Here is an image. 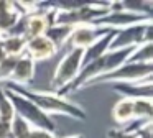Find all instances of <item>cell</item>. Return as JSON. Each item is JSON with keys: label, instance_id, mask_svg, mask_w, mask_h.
Returning <instances> with one entry per match:
<instances>
[{"label": "cell", "instance_id": "10", "mask_svg": "<svg viewBox=\"0 0 153 138\" xmlns=\"http://www.w3.org/2000/svg\"><path fill=\"white\" fill-rule=\"evenodd\" d=\"M56 53H58L56 46H54L45 35L38 36V38H33V39H28L27 41L25 54H27L33 62H40V61L51 59Z\"/></svg>", "mask_w": 153, "mask_h": 138}, {"label": "cell", "instance_id": "2", "mask_svg": "<svg viewBox=\"0 0 153 138\" xmlns=\"http://www.w3.org/2000/svg\"><path fill=\"white\" fill-rule=\"evenodd\" d=\"M132 51H133V48L107 51L105 54H102L100 58L91 61L89 64H84L82 68H81L79 74L76 76V79H74L66 89H63L58 95L66 97L71 92H76V91H79V89H82L84 85L89 81H92V79H97V77H100V76H105V74H109V72H112L114 69H117L119 66H122L123 62H127V59L132 54Z\"/></svg>", "mask_w": 153, "mask_h": 138}, {"label": "cell", "instance_id": "19", "mask_svg": "<svg viewBox=\"0 0 153 138\" xmlns=\"http://www.w3.org/2000/svg\"><path fill=\"white\" fill-rule=\"evenodd\" d=\"M31 131V125L25 122L22 117L15 115L13 120L10 122V135L13 138H28Z\"/></svg>", "mask_w": 153, "mask_h": 138}, {"label": "cell", "instance_id": "24", "mask_svg": "<svg viewBox=\"0 0 153 138\" xmlns=\"http://www.w3.org/2000/svg\"><path fill=\"white\" fill-rule=\"evenodd\" d=\"M5 58H7V54H5V51L2 48H0V62L2 61H5Z\"/></svg>", "mask_w": 153, "mask_h": 138}, {"label": "cell", "instance_id": "5", "mask_svg": "<svg viewBox=\"0 0 153 138\" xmlns=\"http://www.w3.org/2000/svg\"><path fill=\"white\" fill-rule=\"evenodd\" d=\"M5 94H7L8 100L12 102V105H13L15 115L22 117L33 128H43V130H48V131L56 130V125L51 120V117H48L46 114H43V112H41L35 104H31L28 99L22 97V95L15 94V92H12V91H5Z\"/></svg>", "mask_w": 153, "mask_h": 138}, {"label": "cell", "instance_id": "9", "mask_svg": "<svg viewBox=\"0 0 153 138\" xmlns=\"http://www.w3.org/2000/svg\"><path fill=\"white\" fill-rule=\"evenodd\" d=\"M35 72H36V62H33L27 54H23L20 58H17V62H15L13 71H12L10 79H8L7 84L27 87L35 79Z\"/></svg>", "mask_w": 153, "mask_h": 138}, {"label": "cell", "instance_id": "20", "mask_svg": "<svg viewBox=\"0 0 153 138\" xmlns=\"http://www.w3.org/2000/svg\"><path fill=\"white\" fill-rule=\"evenodd\" d=\"M122 8L127 12L137 13V15H143V16H152V8H153V2H122Z\"/></svg>", "mask_w": 153, "mask_h": 138}, {"label": "cell", "instance_id": "18", "mask_svg": "<svg viewBox=\"0 0 153 138\" xmlns=\"http://www.w3.org/2000/svg\"><path fill=\"white\" fill-rule=\"evenodd\" d=\"M127 62H143V64L153 62V43H143V45L133 48Z\"/></svg>", "mask_w": 153, "mask_h": 138}, {"label": "cell", "instance_id": "21", "mask_svg": "<svg viewBox=\"0 0 153 138\" xmlns=\"http://www.w3.org/2000/svg\"><path fill=\"white\" fill-rule=\"evenodd\" d=\"M13 117H15L13 105H12V102L8 100L5 91L0 87V120L10 123V122L13 120Z\"/></svg>", "mask_w": 153, "mask_h": 138}, {"label": "cell", "instance_id": "11", "mask_svg": "<svg viewBox=\"0 0 153 138\" xmlns=\"http://www.w3.org/2000/svg\"><path fill=\"white\" fill-rule=\"evenodd\" d=\"M114 91L117 94H122L127 99L152 97L153 84H152V79L140 81V82H119V84H114Z\"/></svg>", "mask_w": 153, "mask_h": 138}, {"label": "cell", "instance_id": "13", "mask_svg": "<svg viewBox=\"0 0 153 138\" xmlns=\"http://www.w3.org/2000/svg\"><path fill=\"white\" fill-rule=\"evenodd\" d=\"M22 13L13 2H0V35H7L20 22Z\"/></svg>", "mask_w": 153, "mask_h": 138}, {"label": "cell", "instance_id": "23", "mask_svg": "<svg viewBox=\"0 0 153 138\" xmlns=\"http://www.w3.org/2000/svg\"><path fill=\"white\" fill-rule=\"evenodd\" d=\"M64 138H86V137L81 133H74V135H69V137H64Z\"/></svg>", "mask_w": 153, "mask_h": 138}, {"label": "cell", "instance_id": "22", "mask_svg": "<svg viewBox=\"0 0 153 138\" xmlns=\"http://www.w3.org/2000/svg\"><path fill=\"white\" fill-rule=\"evenodd\" d=\"M28 138H58V137L54 135V131H48V130H43V128L31 127V131H30V137Z\"/></svg>", "mask_w": 153, "mask_h": 138}, {"label": "cell", "instance_id": "12", "mask_svg": "<svg viewBox=\"0 0 153 138\" xmlns=\"http://www.w3.org/2000/svg\"><path fill=\"white\" fill-rule=\"evenodd\" d=\"M115 30H110V31H107L104 36H100L97 41H94L92 45L89 46V48L84 49V58H82V66L84 64H89L91 61H94V59L100 58L102 54H105L107 51H109L110 48V43H112L114 36H115Z\"/></svg>", "mask_w": 153, "mask_h": 138}, {"label": "cell", "instance_id": "6", "mask_svg": "<svg viewBox=\"0 0 153 138\" xmlns=\"http://www.w3.org/2000/svg\"><path fill=\"white\" fill-rule=\"evenodd\" d=\"M146 22H153V18L127 12V10L122 8V2H110V12L100 20H97L94 23V26L119 31V30L135 26V25H140V23H146Z\"/></svg>", "mask_w": 153, "mask_h": 138}, {"label": "cell", "instance_id": "8", "mask_svg": "<svg viewBox=\"0 0 153 138\" xmlns=\"http://www.w3.org/2000/svg\"><path fill=\"white\" fill-rule=\"evenodd\" d=\"M107 31L110 30L105 28H99V26L94 25H81V26H74L73 31H71V36L68 39L66 46L69 49H86L92 45L94 41L104 36Z\"/></svg>", "mask_w": 153, "mask_h": 138}, {"label": "cell", "instance_id": "16", "mask_svg": "<svg viewBox=\"0 0 153 138\" xmlns=\"http://www.w3.org/2000/svg\"><path fill=\"white\" fill-rule=\"evenodd\" d=\"M71 31H73V28H71V26H66V25H53V26H50V28L46 30L45 36H46V38L50 39L54 46H56L58 51H59L61 48H64V46H66L68 39H69V36H71Z\"/></svg>", "mask_w": 153, "mask_h": 138}, {"label": "cell", "instance_id": "3", "mask_svg": "<svg viewBox=\"0 0 153 138\" xmlns=\"http://www.w3.org/2000/svg\"><path fill=\"white\" fill-rule=\"evenodd\" d=\"M153 76V62L143 64V62H123L117 69L105 76H100L97 79L89 81L82 89L92 87L99 84H119V82H140V81H148Z\"/></svg>", "mask_w": 153, "mask_h": 138}, {"label": "cell", "instance_id": "14", "mask_svg": "<svg viewBox=\"0 0 153 138\" xmlns=\"http://www.w3.org/2000/svg\"><path fill=\"white\" fill-rule=\"evenodd\" d=\"M0 48L5 51L7 58H20V56L25 54L27 39L23 36H17V35H2Z\"/></svg>", "mask_w": 153, "mask_h": 138}, {"label": "cell", "instance_id": "1", "mask_svg": "<svg viewBox=\"0 0 153 138\" xmlns=\"http://www.w3.org/2000/svg\"><path fill=\"white\" fill-rule=\"evenodd\" d=\"M5 91H12L15 94L22 95V97L28 99L31 104H35L48 117H51V115H64V117L74 118V120H79V122H86L87 118L86 110L81 105L68 100L66 97L53 94V92L33 91V89L20 87V85H15V84H7Z\"/></svg>", "mask_w": 153, "mask_h": 138}, {"label": "cell", "instance_id": "4", "mask_svg": "<svg viewBox=\"0 0 153 138\" xmlns=\"http://www.w3.org/2000/svg\"><path fill=\"white\" fill-rule=\"evenodd\" d=\"M82 58L84 49H68L66 54L61 58L54 69V76L51 81V92L59 94L63 89H66L71 82L76 79L82 68Z\"/></svg>", "mask_w": 153, "mask_h": 138}, {"label": "cell", "instance_id": "17", "mask_svg": "<svg viewBox=\"0 0 153 138\" xmlns=\"http://www.w3.org/2000/svg\"><path fill=\"white\" fill-rule=\"evenodd\" d=\"M153 100L152 97L133 99V120L137 122H152Z\"/></svg>", "mask_w": 153, "mask_h": 138}, {"label": "cell", "instance_id": "7", "mask_svg": "<svg viewBox=\"0 0 153 138\" xmlns=\"http://www.w3.org/2000/svg\"><path fill=\"white\" fill-rule=\"evenodd\" d=\"M143 43H153V22L140 23L135 26L119 30L110 43L109 51L114 49H125V48H137Z\"/></svg>", "mask_w": 153, "mask_h": 138}, {"label": "cell", "instance_id": "15", "mask_svg": "<svg viewBox=\"0 0 153 138\" xmlns=\"http://www.w3.org/2000/svg\"><path fill=\"white\" fill-rule=\"evenodd\" d=\"M112 118L117 125L120 127H127L128 123L133 122V99L122 97L112 110Z\"/></svg>", "mask_w": 153, "mask_h": 138}]
</instances>
